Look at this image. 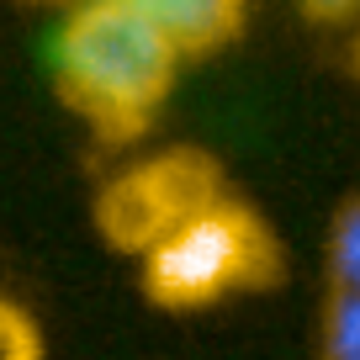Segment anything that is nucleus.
I'll use <instances>...</instances> for the list:
<instances>
[{"label":"nucleus","instance_id":"obj_1","mask_svg":"<svg viewBox=\"0 0 360 360\" xmlns=\"http://www.w3.org/2000/svg\"><path fill=\"white\" fill-rule=\"evenodd\" d=\"M180 64L186 53L133 0H75L53 43L58 96L106 143H127L154 122Z\"/></svg>","mask_w":360,"mask_h":360},{"label":"nucleus","instance_id":"obj_2","mask_svg":"<svg viewBox=\"0 0 360 360\" xmlns=\"http://www.w3.org/2000/svg\"><path fill=\"white\" fill-rule=\"evenodd\" d=\"M281 270L286 255L270 223L255 207L217 196L143 255V297L165 313H202L228 297L276 286Z\"/></svg>","mask_w":360,"mask_h":360},{"label":"nucleus","instance_id":"obj_3","mask_svg":"<svg viewBox=\"0 0 360 360\" xmlns=\"http://www.w3.org/2000/svg\"><path fill=\"white\" fill-rule=\"evenodd\" d=\"M223 191V169L202 148H165L148 154L143 165H127L112 175L96 196V233L117 249V255L143 259L159 238H169L186 217L212 207Z\"/></svg>","mask_w":360,"mask_h":360},{"label":"nucleus","instance_id":"obj_4","mask_svg":"<svg viewBox=\"0 0 360 360\" xmlns=\"http://www.w3.org/2000/svg\"><path fill=\"white\" fill-rule=\"evenodd\" d=\"M133 6L154 16L186 58L217 53L223 43H233L249 11V0H133Z\"/></svg>","mask_w":360,"mask_h":360},{"label":"nucleus","instance_id":"obj_5","mask_svg":"<svg viewBox=\"0 0 360 360\" xmlns=\"http://www.w3.org/2000/svg\"><path fill=\"white\" fill-rule=\"evenodd\" d=\"M323 270L334 292H360V196H349L328 223V249Z\"/></svg>","mask_w":360,"mask_h":360},{"label":"nucleus","instance_id":"obj_6","mask_svg":"<svg viewBox=\"0 0 360 360\" xmlns=\"http://www.w3.org/2000/svg\"><path fill=\"white\" fill-rule=\"evenodd\" d=\"M318 355L323 360H360V292H334L323 297L318 318Z\"/></svg>","mask_w":360,"mask_h":360},{"label":"nucleus","instance_id":"obj_7","mask_svg":"<svg viewBox=\"0 0 360 360\" xmlns=\"http://www.w3.org/2000/svg\"><path fill=\"white\" fill-rule=\"evenodd\" d=\"M0 360H43V328L32 313L0 297Z\"/></svg>","mask_w":360,"mask_h":360},{"label":"nucleus","instance_id":"obj_8","mask_svg":"<svg viewBox=\"0 0 360 360\" xmlns=\"http://www.w3.org/2000/svg\"><path fill=\"white\" fill-rule=\"evenodd\" d=\"M297 6H302L307 22H345L360 0H297Z\"/></svg>","mask_w":360,"mask_h":360},{"label":"nucleus","instance_id":"obj_9","mask_svg":"<svg viewBox=\"0 0 360 360\" xmlns=\"http://www.w3.org/2000/svg\"><path fill=\"white\" fill-rule=\"evenodd\" d=\"M69 6H75V0H69Z\"/></svg>","mask_w":360,"mask_h":360}]
</instances>
